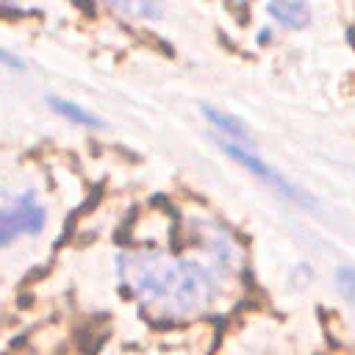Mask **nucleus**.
<instances>
[{
  "label": "nucleus",
  "instance_id": "obj_1",
  "mask_svg": "<svg viewBox=\"0 0 355 355\" xmlns=\"http://www.w3.org/2000/svg\"><path fill=\"white\" fill-rule=\"evenodd\" d=\"M122 263L128 283L147 305L189 311L205 300L208 275L194 261L166 255H130Z\"/></svg>",
  "mask_w": 355,
  "mask_h": 355
},
{
  "label": "nucleus",
  "instance_id": "obj_2",
  "mask_svg": "<svg viewBox=\"0 0 355 355\" xmlns=\"http://www.w3.org/2000/svg\"><path fill=\"white\" fill-rule=\"evenodd\" d=\"M44 205L33 191L14 197L8 205H0V247L11 244L19 236H36L44 227Z\"/></svg>",
  "mask_w": 355,
  "mask_h": 355
},
{
  "label": "nucleus",
  "instance_id": "obj_3",
  "mask_svg": "<svg viewBox=\"0 0 355 355\" xmlns=\"http://www.w3.org/2000/svg\"><path fill=\"white\" fill-rule=\"evenodd\" d=\"M222 144V150L233 158V161H239V164H244L250 172H255L263 183H269L275 191H280L283 197H288V200H294V202H300V205H305V208H311L313 205V200L300 189V186H294L288 178H283L275 166H269L266 161H261L252 150H250V144H233V141H219Z\"/></svg>",
  "mask_w": 355,
  "mask_h": 355
},
{
  "label": "nucleus",
  "instance_id": "obj_4",
  "mask_svg": "<svg viewBox=\"0 0 355 355\" xmlns=\"http://www.w3.org/2000/svg\"><path fill=\"white\" fill-rule=\"evenodd\" d=\"M202 114H205V119L211 122V128H214V136H216L219 141L250 144V136H247L244 125H241L239 119H233L230 114H225V111H216L214 105H202Z\"/></svg>",
  "mask_w": 355,
  "mask_h": 355
},
{
  "label": "nucleus",
  "instance_id": "obj_5",
  "mask_svg": "<svg viewBox=\"0 0 355 355\" xmlns=\"http://www.w3.org/2000/svg\"><path fill=\"white\" fill-rule=\"evenodd\" d=\"M266 11L286 28H305L311 22V8L302 0H272Z\"/></svg>",
  "mask_w": 355,
  "mask_h": 355
},
{
  "label": "nucleus",
  "instance_id": "obj_6",
  "mask_svg": "<svg viewBox=\"0 0 355 355\" xmlns=\"http://www.w3.org/2000/svg\"><path fill=\"white\" fill-rule=\"evenodd\" d=\"M47 105H50L58 116H64V119H69V122H75V125H80V128H103V119H100V116H94L92 111H86L83 105H78V103H72V100H64V97L50 94V97H47Z\"/></svg>",
  "mask_w": 355,
  "mask_h": 355
},
{
  "label": "nucleus",
  "instance_id": "obj_7",
  "mask_svg": "<svg viewBox=\"0 0 355 355\" xmlns=\"http://www.w3.org/2000/svg\"><path fill=\"white\" fill-rule=\"evenodd\" d=\"M125 17H155L164 6V0H97Z\"/></svg>",
  "mask_w": 355,
  "mask_h": 355
},
{
  "label": "nucleus",
  "instance_id": "obj_8",
  "mask_svg": "<svg viewBox=\"0 0 355 355\" xmlns=\"http://www.w3.org/2000/svg\"><path fill=\"white\" fill-rule=\"evenodd\" d=\"M336 280H338V288L355 302V269L352 266H344V269H338V275H336Z\"/></svg>",
  "mask_w": 355,
  "mask_h": 355
},
{
  "label": "nucleus",
  "instance_id": "obj_9",
  "mask_svg": "<svg viewBox=\"0 0 355 355\" xmlns=\"http://www.w3.org/2000/svg\"><path fill=\"white\" fill-rule=\"evenodd\" d=\"M0 64H6V67H11V69H22V58L14 55V53L6 50V47H0Z\"/></svg>",
  "mask_w": 355,
  "mask_h": 355
},
{
  "label": "nucleus",
  "instance_id": "obj_10",
  "mask_svg": "<svg viewBox=\"0 0 355 355\" xmlns=\"http://www.w3.org/2000/svg\"><path fill=\"white\" fill-rule=\"evenodd\" d=\"M3 6H11V0H0V8H3Z\"/></svg>",
  "mask_w": 355,
  "mask_h": 355
}]
</instances>
